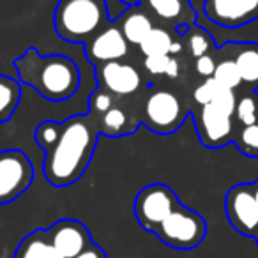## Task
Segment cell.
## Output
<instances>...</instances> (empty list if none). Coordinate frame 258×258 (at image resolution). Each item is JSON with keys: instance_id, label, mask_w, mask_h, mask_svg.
Masks as SVG:
<instances>
[{"instance_id": "8fae6325", "label": "cell", "mask_w": 258, "mask_h": 258, "mask_svg": "<svg viewBox=\"0 0 258 258\" xmlns=\"http://www.w3.org/2000/svg\"><path fill=\"white\" fill-rule=\"evenodd\" d=\"M94 76L99 89L120 97H133L142 89L140 71L125 60H111L94 68Z\"/></svg>"}, {"instance_id": "484cf974", "label": "cell", "mask_w": 258, "mask_h": 258, "mask_svg": "<svg viewBox=\"0 0 258 258\" xmlns=\"http://www.w3.org/2000/svg\"><path fill=\"white\" fill-rule=\"evenodd\" d=\"M219 89H221V85H219L214 78H205L193 92L195 104H197V106H205V104H211Z\"/></svg>"}, {"instance_id": "44dd1931", "label": "cell", "mask_w": 258, "mask_h": 258, "mask_svg": "<svg viewBox=\"0 0 258 258\" xmlns=\"http://www.w3.org/2000/svg\"><path fill=\"white\" fill-rule=\"evenodd\" d=\"M182 44L186 46L187 53L193 58L204 57L209 53H216L218 46L214 43V37L207 32L205 29L198 27L197 23L191 27H187L186 32L182 34Z\"/></svg>"}, {"instance_id": "f546056e", "label": "cell", "mask_w": 258, "mask_h": 258, "mask_svg": "<svg viewBox=\"0 0 258 258\" xmlns=\"http://www.w3.org/2000/svg\"><path fill=\"white\" fill-rule=\"evenodd\" d=\"M118 2L127 6V8H135V6H144L145 0H118Z\"/></svg>"}, {"instance_id": "52a82bcc", "label": "cell", "mask_w": 258, "mask_h": 258, "mask_svg": "<svg viewBox=\"0 0 258 258\" xmlns=\"http://www.w3.org/2000/svg\"><path fill=\"white\" fill-rule=\"evenodd\" d=\"M179 204V197L168 184L154 182L142 187L137 193L133 212L142 228L154 233Z\"/></svg>"}, {"instance_id": "8992f818", "label": "cell", "mask_w": 258, "mask_h": 258, "mask_svg": "<svg viewBox=\"0 0 258 258\" xmlns=\"http://www.w3.org/2000/svg\"><path fill=\"white\" fill-rule=\"evenodd\" d=\"M154 235L165 246L189 251L200 246L207 237V221L197 211L179 204L175 211L158 226Z\"/></svg>"}, {"instance_id": "4dcf8cb0", "label": "cell", "mask_w": 258, "mask_h": 258, "mask_svg": "<svg viewBox=\"0 0 258 258\" xmlns=\"http://www.w3.org/2000/svg\"><path fill=\"white\" fill-rule=\"evenodd\" d=\"M251 189H253L254 200H256V204H258V180H254V182H251Z\"/></svg>"}, {"instance_id": "7402d4cb", "label": "cell", "mask_w": 258, "mask_h": 258, "mask_svg": "<svg viewBox=\"0 0 258 258\" xmlns=\"http://www.w3.org/2000/svg\"><path fill=\"white\" fill-rule=\"evenodd\" d=\"M232 144L246 158L258 159V122L249 125H240L239 129H235V137H233Z\"/></svg>"}, {"instance_id": "ffe728a7", "label": "cell", "mask_w": 258, "mask_h": 258, "mask_svg": "<svg viewBox=\"0 0 258 258\" xmlns=\"http://www.w3.org/2000/svg\"><path fill=\"white\" fill-rule=\"evenodd\" d=\"M22 101V82L13 76L0 75V124L9 122Z\"/></svg>"}, {"instance_id": "7c38bea8", "label": "cell", "mask_w": 258, "mask_h": 258, "mask_svg": "<svg viewBox=\"0 0 258 258\" xmlns=\"http://www.w3.org/2000/svg\"><path fill=\"white\" fill-rule=\"evenodd\" d=\"M204 15L218 27L239 29L258 20V0H204Z\"/></svg>"}, {"instance_id": "30bf717a", "label": "cell", "mask_w": 258, "mask_h": 258, "mask_svg": "<svg viewBox=\"0 0 258 258\" xmlns=\"http://www.w3.org/2000/svg\"><path fill=\"white\" fill-rule=\"evenodd\" d=\"M226 219L235 232L247 237L258 233V204L254 200L251 182H240L232 186L225 197Z\"/></svg>"}, {"instance_id": "f1b7e54d", "label": "cell", "mask_w": 258, "mask_h": 258, "mask_svg": "<svg viewBox=\"0 0 258 258\" xmlns=\"http://www.w3.org/2000/svg\"><path fill=\"white\" fill-rule=\"evenodd\" d=\"M75 258H108V254L99 244L94 242V244H90L87 249H83L80 254H76Z\"/></svg>"}, {"instance_id": "cb8c5ba5", "label": "cell", "mask_w": 258, "mask_h": 258, "mask_svg": "<svg viewBox=\"0 0 258 258\" xmlns=\"http://www.w3.org/2000/svg\"><path fill=\"white\" fill-rule=\"evenodd\" d=\"M233 117L240 125H249L258 122V94L256 90H247L240 97H237V106Z\"/></svg>"}, {"instance_id": "2e32d148", "label": "cell", "mask_w": 258, "mask_h": 258, "mask_svg": "<svg viewBox=\"0 0 258 258\" xmlns=\"http://www.w3.org/2000/svg\"><path fill=\"white\" fill-rule=\"evenodd\" d=\"M225 50L235 62L242 85L258 90V43H226Z\"/></svg>"}, {"instance_id": "ba28073f", "label": "cell", "mask_w": 258, "mask_h": 258, "mask_svg": "<svg viewBox=\"0 0 258 258\" xmlns=\"http://www.w3.org/2000/svg\"><path fill=\"white\" fill-rule=\"evenodd\" d=\"M36 170L22 149L0 151V205L13 204L30 189Z\"/></svg>"}, {"instance_id": "7a4b0ae2", "label": "cell", "mask_w": 258, "mask_h": 258, "mask_svg": "<svg viewBox=\"0 0 258 258\" xmlns=\"http://www.w3.org/2000/svg\"><path fill=\"white\" fill-rule=\"evenodd\" d=\"M15 69L22 85L32 87L51 103L71 99L82 83L80 68L73 58L60 53L43 55L34 46H29L16 58Z\"/></svg>"}, {"instance_id": "4316f807", "label": "cell", "mask_w": 258, "mask_h": 258, "mask_svg": "<svg viewBox=\"0 0 258 258\" xmlns=\"http://www.w3.org/2000/svg\"><path fill=\"white\" fill-rule=\"evenodd\" d=\"M211 104L214 108H218L219 111H223V113L232 115V117H233V113H235V106H237L235 90L226 89V87H221V89L218 90V94L214 96V99H212Z\"/></svg>"}, {"instance_id": "6da1fadb", "label": "cell", "mask_w": 258, "mask_h": 258, "mask_svg": "<svg viewBox=\"0 0 258 258\" xmlns=\"http://www.w3.org/2000/svg\"><path fill=\"white\" fill-rule=\"evenodd\" d=\"M99 137L89 115L41 122L34 131V140L44 151L43 173L48 184L69 187L78 182L92 163Z\"/></svg>"}, {"instance_id": "83f0119b", "label": "cell", "mask_w": 258, "mask_h": 258, "mask_svg": "<svg viewBox=\"0 0 258 258\" xmlns=\"http://www.w3.org/2000/svg\"><path fill=\"white\" fill-rule=\"evenodd\" d=\"M216 66H218V51H216V53H209V55H204V57L195 58V71H197L204 80L214 76Z\"/></svg>"}, {"instance_id": "603a6c76", "label": "cell", "mask_w": 258, "mask_h": 258, "mask_svg": "<svg viewBox=\"0 0 258 258\" xmlns=\"http://www.w3.org/2000/svg\"><path fill=\"white\" fill-rule=\"evenodd\" d=\"M144 68L147 73L154 76H168L175 80L180 75V62L173 55H154V57H145Z\"/></svg>"}, {"instance_id": "5b68a950", "label": "cell", "mask_w": 258, "mask_h": 258, "mask_svg": "<svg viewBox=\"0 0 258 258\" xmlns=\"http://www.w3.org/2000/svg\"><path fill=\"white\" fill-rule=\"evenodd\" d=\"M189 108L180 96L168 89H147L140 103L142 124L156 135H173L186 122Z\"/></svg>"}, {"instance_id": "d4e9b609", "label": "cell", "mask_w": 258, "mask_h": 258, "mask_svg": "<svg viewBox=\"0 0 258 258\" xmlns=\"http://www.w3.org/2000/svg\"><path fill=\"white\" fill-rule=\"evenodd\" d=\"M212 78L221 87H226V89H232V90L239 89V87L242 85L239 69H237L235 62H233V58L230 57V55H225L223 58H219Z\"/></svg>"}, {"instance_id": "277c9868", "label": "cell", "mask_w": 258, "mask_h": 258, "mask_svg": "<svg viewBox=\"0 0 258 258\" xmlns=\"http://www.w3.org/2000/svg\"><path fill=\"white\" fill-rule=\"evenodd\" d=\"M110 23L106 0H58L53 29L68 43L85 44Z\"/></svg>"}, {"instance_id": "ac0fdd59", "label": "cell", "mask_w": 258, "mask_h": 258, "mask_svg": "<svg viewBox=\"0 0 258 258\" xmlns=\"http://www.w3.org/2000/svg\"><path fill=\"white\" fill-rule=\"evenodd\" d=\"M13 258H62L48 239L46 230L36 228L22 239Z\"/></svg>"}, {"instance_id": "1f68e13d", "label": "cell", "mask_w": 258, "mask_h": 258, "mask_svg": "<svg viewBox=\"0 0 258 258\" xmlns=\"http://www.w3.org/2000/svg\"><path fill=\"white\" fill-rule=\"evenodd\" d=\"M254 239H256V246H258V233H256V235H254Z\"/></svg>"}, {"instance_id": "4fadbf2b", "label": "cell", "mask_w": 258, "mask_h": 258, "mask_svg": "<svg viewBox=\"0 0 258 258\" xmlns=\"http://www.w3.org/2000/svg\"><path fill=\"white\" fill-rule=\"evenodd\" d=\"M83 50H85L87 60L96 68L106 62L125 58V55L129 53V43L117 22H110L92 39L83 44Z\"/></svg>"}, {"instance_id": "9c48e42d", "label": "cell", "mask_w": 258, "mask_h": 258, "mask_svg": "<svg viewBox=\"0 0 258 258\" xmlns=\"http://www.w3.org/2000/svg\"><path fill=\"white\" fill-rule=\"evenodd\" d=\"M195 127H197L198 140L207 149H223L233 142L235 125L233 117L219 111L212 104L197 106L191 111Z\"/></svg>"}, {"instance_id": "5bb4252c", "label": "cell", "mask_w": 258, "mask_h": 258, "mask_svg": "<svg viewBox=\"0 0 258 258\" xmlns=\"http://www.w3.org/2000/svg\"><path fill=\"white\" fill-rule=\"evenodd\" d=\"M46 233L62 258H75L90 244H94L89 226L78 219H58L50 228H46Z\"/></svg>"}, {"instance_id": "e0dca14e", "label": "cell", "mask_w": 258, "mask_h": 258, "mask_svg": "<svg viewBox=\"0 0 258 258\" xmlns=\"http://www.w3.org/2000/svg\"><path fill=\"white\" fill-rule=\"evenodd\" d=\"M117 25L120 27L122 34L127 39L129 44H137L140 46L142 41L149 36L152 29H154V23L149 15V11L144 6H135V8H127L117 20Z\"/></svg>"}, {"instance_id": "9a60e30c", "label": "cell", "mask_w": 258, "mask_h": 258, "mask_svg": "<svg viewBox=\"0 0 258 258\" xmlns=\"http://www.w3.org/2000/svg\"><path fill=\"white\" fill-rule=\"evenodd\" d=\"M144 8L163 22L172 23L175 29L180 25L191 27L197 23V11L189 0H145Z\"/></svg>"}, {"instance_id": "d6986e66", "label": "cell", "mask_w": 258, "mask_h": 258, "mask_svg": "<svg viewBox=\"0 0 258 258\" xmlns=\"http://www.w3.org/2000/svg\"><path fill=\"white\" fill-rule=\"evenodd\" d=\"M138 48L144 57H154V55H175L182 50L184 44L173 39V36L166 29L154 27Z\"/></svg>"}, {"instance_id": "3957f363", "label": "cell", "mask_w": 258, "mask_h": 258, "mask_svg": "<svg viewBox=\"0 0 258 258\" xmlns=\"http://www.w3.org/2000/svg\"><path fill=\"white\" fill-rule=\"evenodd\" d=\"M142 101H129L104 89H96L89 96V111L87 115L94 122L101 137L122 138L131 137L142 124L140 118Z\"/></svg>"}]
</instances>
